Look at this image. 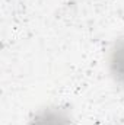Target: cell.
<instances>
[{"label": "cell", "instance_id": "cell-1", "mask_svg": "<svg viewBox=\"0 0 124 125\" xmlns=\"http://www.w3.org/2000/svg\"><path fill=\"white\" fill-rule=\"evenodd\" d=\"M26 125H76L72 112L62 105H47L37 109Z\"/></svg>", "mask_w": 124, "mask_h": 125}, {"label": "cell", "instance_id": "cell-2", "mask_svg": "<svg viewBox=\"0 0 124 125\" xmlns=\"http://www.w3.org/2000/svg\"><path fill=\"white\" fill-rule=\"evenodd\" d=\"M107 68L112 82L124 89V35L111 44L107 54Z\"/></svg>", "mask_w": 124, "mask_h": 125}]
</instances>
